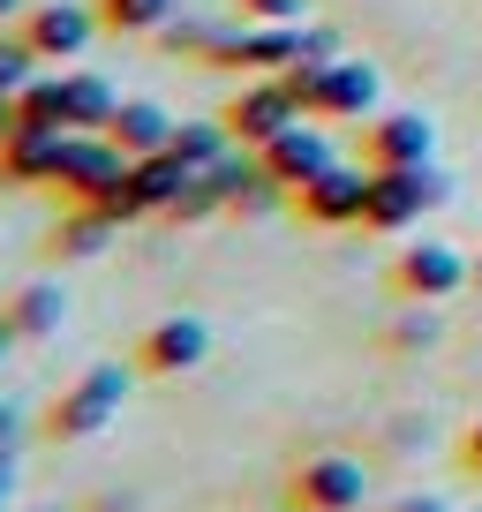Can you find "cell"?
<instances>
[{"label": "cell", "instance_id": "9", "mask_svg": "<svg viewBox=\"0 0 482 512\" xmlns=\"http://www.w3.org/2000/svg\"><path fill=\"white\" fill-rule=\"evenodd\" d=\"M23 46L38 53V61H83V46H91L106 23H98V8H83V0H31L16 16Z\"/></svg>", "mask_w": 482, "mask_h": 512}, {"label": "cell", "instance_id": "2", "mask_svg": "<svg viewBox=\"0 0 482 512\" xmlns=\"http://www.w3.org/2000/svg\"><path fill=\"white\" fill-rule=\"evenodd\" d=\"M279 83H287V91L302 98V113L324 121V128L332 121H370L377 113V68L370 61H294Z\"/></svg>", "mask_w": 482, "mask_h": 512}, {"label": "cell", "instance_id": "27", "mask_svg": "<svg viewBox=\"0 0 482 512\" xmlns=\"http://www.w3.org/2000/svg\"><path fill=\"white\" fill-rule=\"evenodd\" d=\"M317 0H234V23H309Z\"/></svg>", "mask_w": 482, "mask_h": 512}, {"label": "cell", "instance_id": "20", "mask_svg": "<svg viewBox=\"0 0 482 512\" xmlns=\"http://www.w3.org/2000/svg\"><path fill=\"white\" fill-rule=\"evenodd\" d=\"M166 151H174V159L189 166V174H211V166H219L226 151H241V144L226 136V121H219V113H211V121H181V128H174V144H166Z\"/></svg>", "mask_w": 482, "mask_h": 512}, {"label": "cell", "instance_id": "7", "mask_svg": "<svg viewBox=\"0 0 482 512\" xmlns=\"http://www.w3.org/2000/svg\"><path fill=\"white\" fill-rule=\"evenodd\" d=\"M219 121H226V136H234L241 151H264L279 128L309 121V113H302V98H294L279 76H241V91L219 106Z\"/></svg>", "mask_w": 482, "mask_h": 512}, {"label": "cell", "instance_id": "4", "mask_svg": "<svg viewBox=\"0 0 482 512\" xmlns=\"http://www.w3.org/2000/svg\"><path fill=\"white\" fill-rule=\"evenodd\" d=\"M362 497H370V475L347 452H309L279 482V512H362Z\"/></svg>", "mask_w": 482, "mask_h": 512}, {"label": "cell", "instance_id": "5", "mask_svg": "<svg viewBox=\"0 0 482 512\" xmlns=\"http://www.w3.org/2000/svg\"><path fill=\"white\" fill-rule=\"evenodd\" d=\"M460 287H475V264H467L452 241H407L400 256L385 264V294L392 302H452Z\"/></svg>", "mask_w": 482, "mask_h": 512}, {"label": "cell", "instance_id": "18", "mask_svg": "<svg viewBox=\"0 0 482 512\" xmlns=\"http://www.w3.org/2000/svg\"><path fill=\"white\" fill-rule=\"evenodd\" d=\"M106 241H113V219H98L91 204H61V219H53L46 249H53V256H98Z\"/></svg>", "mask_w": 482, "mask_h": 512}, {"label": "cell", "instance_id": "23", "mask_svg": "<svg viewBox=\"0 0 482 512\" xmlns=\"http://www.w3.org/2000/svg\"><path fill=\"white\" fill-rule=\"evenodd\" d=\"M16 113L23 128H68V106H61V76H31L16 91Z\"/></svg>", "mask_w": 482, "mask_h": 512}, {"label": "cell", "instance_id": "25", "mask_svg": "<svg viewBox=\"0 0 482 512\" xmlns=\"http://www.w3.org/2000/svg\"><path fill=\"white\" fill-rule=\"evenodd\" d=\"M38 68H46V61L23 46V31H16V23H0V91H23Z\"/></svg>", "mask_w": 482, "mask_h": 512}, {"label": "cell", "instance_id": "30", "mask_svg": "<svg viewBox=\"0 0 482 512\" xmlns=\"http://www.w3.org/2000/svg\"><path fill=\"white\" fill-rule=\"evenodd\" d=\"M16 445H23V415L0 400V452H16Z\"/></svg>", "mask_w": 482, "mask_h": 512}, {"label": "cell", "instance_id": "24", "mask_svg": "<svg viewBox=\"0 0 482 512\" xmlns=\"http://www.w3.org/2000/svg\"><path fill=\"white\" fill-rule=\"evenodd\" d=\"M219 211H226V189H219L211 174H196L189 189L166 204V219H174V226H196V219H219Z\"/></svg>", "mask_w": 482, "mask_h": 512}, {"label": "cell", "instance_id": "1", "mask_svg": "<svg viewBox=\"0 0 482 512\" xmlns=\"http://www.w3.org/2000/svg\"><path fill=\"white\" fill-rule=\"evenodd\" d=\"M129 377L136 369H121V362H91L76 384H61V392L38 407V437H46V445H83V437H98L121 415V400H129Z\"/></svg>", "mask_w": 482, "mask_h": 512}, {"label": "cell", "instance_id": "3", "mask_svg": "<svg viewBox=\"0 0 482 512\" xmlns=\"http://www.w3.org/2000/svg\"><path fill=\"white\" fill-rule=\"evenodd\" d=\"M445 174L437 166H370V189H362V234H407L422 211L445 204Z\"/></svg>", "mask_w": 482, "mask_h": 512}, {"label": "cell", "instance_id": "35", "mask_svg": "<svg viewBox=\"0 0 482 512\" xmlns=\"http://www.w3.org/2000/svg\"><path fill=\"white\" fill-rule=\"evenodd\" d=\"M475 294H482V256H475Z\"/></svg>", "mask_w": 482, "mask_h": 512}, {"label": "cell", "instance_id": "13", "mask_svg": "<svg viewBox=\"0 0 482 512\" xmlns=\"http://www.w3.org/2000/svg\"><path fill=\"white\" fill-rule=\"evenodd\" d=\"M121 166H129V151L113 144V136H68V144H61V166H53L46 189L61 196V204H83V196H91L98 181H113Z\"/></svg>", "mask_w": 482, "mask_h": 512}, {"label": "cell", "instance_id": "19", "mask_svg": "<svg viewBox=\"0 0 482 512\" xmlns=\"http://www.w3.org/2000/svg\"><path fill=\"white\" fill-rule=\"evenodd\" d=\"M91 8H98V23H106L113 38H159L181 0H91Z\"/></svg>", "mask_w": 482, "mask_h": 512}, {"label": "cell", "instance_id": "17", "mask_svg": "<svg viewBox=\"0 0 482 512\" xmlns=\"http://www.w3.org/2000/svg\"><path fill=\"white\" fill-rule=\"evenodd\" d=\"M61 106H68V136H106L113 106H121V91H113L106 76H61Z\"/></svg>", "mask_w": 482, "mask_h": 512}, {"label": "cell", "instance_id": "21", "mask_svg": "<svg viewBox=\"0 0 482 512\" xmlns=\"http://www.w3.org/2000/svg\"><path fill=\"white\" fill-rule=\"evenodd\" d=\"M83 204L98 211V219H113V226H136V219H151V204H144V189H136V159L121 166V174L113 181H98L91 196H83Z\"/></svg>", "mask_w": 482, "mask_h": 512}, {"label": "cell", "instance_id": "6", "mask_svg": "<svg viewBox=\"0 0 482 512\" xmlns=\"http://www.w3.org/2000/svg\"><path fill=\"white\" fill-rule=\"evenodd\" d=\"M302 31L309 23H234V31H219L204 68H226V76H287L302 61Z\"/></svg>", "mask_w": 482, "mask_h": 512}, {"label": "cell", "instance_id": "15", "mask_svg": "<svg viewBox=\"0 0 482 512\" xmlns=\"http://www.w3.org/2000/svg\"><path fill=\"white\" fill-rule=\"evenodd\" d=\"M61 317H68V294L53 287V279H23V287L0 302V324L16 332V347H31V339H53V332H61Z\"/></svg>", "mask_w": 482, "mask_h": 512}, {"label": "cell", "instance_id": "8", "mask_svg": "<svg viewBox=\"0 0 482 512\" xmlns=\"http://www.w3.org/2000/svg\"><path fill=\"white\" fill-rule=\"evenodd\" d=\"M204 362H211V324L189 317V309L144 324V332H136V347H129V369H136V377H189V369H204Z\"/></svg>", "mask_w": 482, "mask_h": 512}, {"label": "cell", "instance_id": "14", "mask_svg": "<svg viewBox=\"0 0 482 512\" xmlns=\"http://www.w3.org/2000/svg\"><path fill=\"white\" fill-rule=\"evenodd\" d=\"M61 144L68 128H16L0 144V189H46L53 166H61Z\"/></svg>", "mask_w": 482, "mask_h": 512}, {"label": "cell", "instance_id": "31", "mask_svg": "<svg viewBox=\"0 0 482 512\" xmlns=\"http://www.w3.org/2000/svg\"><path fill=\"white\" fill-rule=\"evenodd\" d=\"M16 128H23V113H16V91H0V144H8Z\"/></svg>", "mask_w": 482, "mask_h": 512}, {"label": "cell", "instance_id": "28", "mask_svg": "<svg viewBox=\"0 0 482 512\" xmlns=\"http://www.w3.org/2000/svg\"><path fill=\"white\" fill-rule=\"evenodd\" d=\"M452 467H460V475H475V482H482V415L467 422L460 437H452Z\"/></svg>", "mask_w": 482, "mask_h": 512}, {"label": "cell", "instance_id": "34", "mask_svg": "<svg viewBox=\"0 0 482 512\" xmlns=\"http://www.w3.org/2000/svg\"><path fill=\"white\" fill-rule=\"evenodd\" d=\"M8 354H16V332H8V324H0V362H8Z\"/></svg>", "mask_w": 482, "mask_h": 512}, {"label": "cell", "instance_id": "12", "mask_svg": "<svg viewBox=\"0 0 482 512\" xmlns=\"http://www.w3.org/2000/svg\"><path fill=\"white\" fill-rule=\"evenodd\" d=\"M437 128L430 113H370L362 121V166H430Z\"/></svg>", "mask_w": 482, "mask_h": 512}, {"label": "cell", "instance_id": "16", "mask_svg": "<svg viewBox=\"0 0 482 512\" xmlns=\"http://www.w3.org/2000/svg\"><path fill=\"white\" fill-rule=\"evenodd\" d=\"M174 128H181V121L159 106V98H121V106H113V121H106V136L129 151V159H151V151L174 144Z\"/></svg>", "mask_w": 482, "mask_h": 512}, {"label": "cell", "instance_id": "22", "mask_svg": "<svg viewBox=\"0 0 482 512\" xmlns=\"http://www.w3.org/2000/svg\"><path fill=\"white\" fill-rule=\"evenodd\" d=\"M189 166L174 159V151H151V159H136V189H144V204H151V219H166V204H174L181 189H189Z\"/></svg>", "mask_w": 482, "mask_h": 512}, {"label": "cell", "instance_id": "32", "mask_svg": "<svg viewBox=\"0 0 482 512\" xmlns=\"http://www.w3.org/2000/svg\"><path fill=\"white\" fill-rule=\"evenodd\" d=\"M8 482H16V452H0V505H8Z\"/></svg>", "mask_w": 482, "mask_h": 512}, {"label": "cell", "instance_id": "10", "mask_svg": "<svg viewBox=\"0 0 482 512\" xmlns=\"http://www.w3.org/2000/svg\"><path fill=\"white\" fill-rule=\"evenodd\" d=\"M362 189H370V166H324L317 181H302V189L287 196L294 219L302 226H362Z\"/></svg>", "mask_w": 482, "mask_h": 512}, {"label": "cell", "instance_id": "33", "mask_svg": "<svg viewBox=\"0 0 482 512\" xmlns=\"http://www.w3.org/2000/svg\"><path fill=\"white\" fill-rule=\"evenodd\" d=\"M23 8H31V0H0V23H16V16H23Z\"/></svg>", "mask_w": 482, "mask_h": 512}, {"label": "cell", "instance_id": "36", "mask_svg": "<svg viewBox=\"0 0 482 512\" xmlns=\"http://www.w3.org/2000/svg\"><path fill=\"white\" fill-rule=\"evenodd\" d=\"M475 512H482V505H475Z\"/></svg>", "mask_w": 482, "mask_h": 512}, {"label": "cell", "instance_id": "26", "mask_svg": "<svg viewBox=\"0 0 482 512\" xmlns=\"http://www.w3.org/2000/svg\"><path fill=\"white\" fill-rule=\"evenodd\" d=\"M385 347H392V354H422V347H437V317H430V302H407V317L385 332Z\"/></svg>", "mask_w": 482, "mask_h": 512}, {"label": "cell", "instance_id": "29", "mask_svg": "<svg viewBox=\"0 0 482 512\" xmlns=\"http://www.w3.org/2000/svg\"><path fill=\"white\" fill-rule=\"evenodd\" d=\"M385 512H452V505H445V497H430V490H415V497H392Z\"/></svg>", "mask_w": 482, "mask_h": 512}, {"label": "cell", "instance_id": "11", "mask_svg": "<svg viewBox=\"0 0 482 512\" xmlns=\"http://www.w3.org/2000/svg\"><path fill=\"white\" fill-rule=\"evenodd\" d=\"M257 166L294 196L302 181H317L324 166H339V151H332V136H324V121H294V128H279L272 144L257 151Z\"/></svg>", "mask_w": 482, "mask_h": 512}]
</instances>
